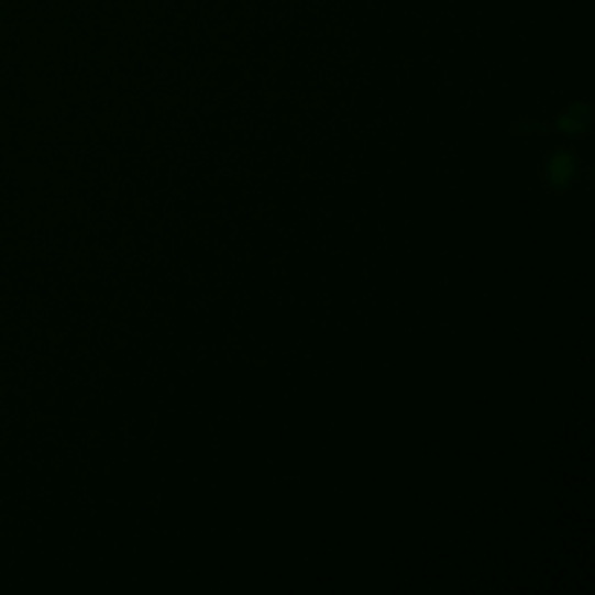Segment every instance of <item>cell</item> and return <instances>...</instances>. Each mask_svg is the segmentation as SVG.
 Segmentation results:
<instances>
[{
    "instance_id": "1",
    "label": "cell",
    "mask_w": 595,
    "mask_h": 595,
    "mask_svg": "<svg viewBox=\"0 0 595 595\" xmlns=\"http://www.w3.org/2000/svg\"><path fill=\"white\" fill-rule=\"evenodd\" d=\"M549 175L555 177V180H566V177H572L570 157H555V161H552V166H549Z\"/></svg>"
}]
</instances>
